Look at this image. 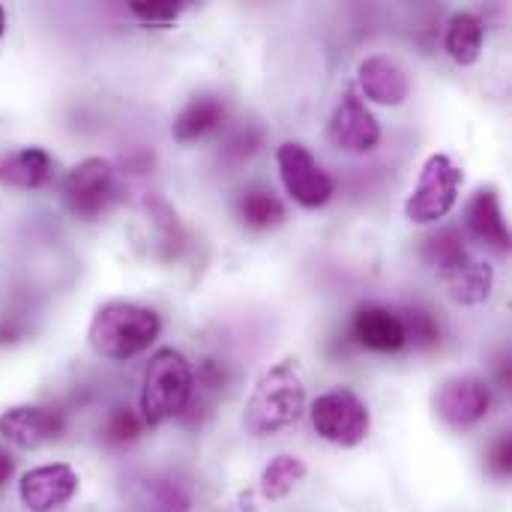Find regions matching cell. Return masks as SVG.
Returning a JSON list of instances; mask_svg holds the SVG:
<instances>
[{
    "instance_id": "1",
    "label": "cell",
    "mask_w": 512,
    "mask_h": 512,
    "mask_svg": "<svg viewBox=\"0 0 512 512\" xmlns=\"http://www.w3.org/2000/svg\"><path fill=\"white\" fill-rule=\"evenodd\" d=\"M303 414H306L303 378H300L294 360H282L258 378V384L246 402L243 426L255 438H270V435H279V432L297 426Z\"/></svg>"
},
{
    "instance_id": "2",
    "label": "cell",
    "mask_w": 512,
    "mask_h": 512,
    "mask_svg": "<svg viewBox=\"0 0 512 512\" xmlns=\"http://www.w3.org/2000/svg\"><path fill=\"white\" fill-rule=\"evenodd\" d=\"M159 330H162V318L153 309L126 300H111L99 306L96 315L90 318L87 342L93 354L123 363L144 354L159 339Z\"/></svg>"
},
{
    "instance_id": "3",
    "label": "cell",
    "mask_w": 512,
    "mask_h": 512,
    "mask_svg": "<svg viewBox=\"0 0 512 512\" xmlns=\"http://www.w3.org/2000/svg\"><path fill=\"white\" fill-rule=\"evenodd\" d=\"M192 396H195L192 363L174 348H159L150 357L141 381V423L162 426L174 417H183L186 408L192 405Z\"/></svg>"
},
{
    "instance_id": "4",
    "label": "cell",
    "mask_w": 512,
    "mask_h": 512,
    "mask_svg": "<svg viewBox=\"0 0 512 512\" xmlns=\"http://www.w3.org/2000/svg\"><path fill=\"white\" fill-rule=\"evenodd\" d=\"M462 183H465L462 168L447 153H432L423 162L414 192L405 201V216L414 225H432V222L444 219L456 207Z\"/></svg>"
},
{
    "instance_id": "5",
    "label": "cell",
    "mask_w": 512,
    "mask_h": 512,
    "mask_svg": "<svg viewBox=\"0 0 512 512\" xmlns=\"http://www.w3.org/2000/svg\"><path fill=\"white\" fill-rule=\"evenodd\" d=\"M309 417L315 432L336 447H357L369 438L372 429L366 402L345 387L318 396L309 408Z\"/></svg>"
},
{
    "instance_id": "6",
    "label": "cell",
    "mask_w": 512,
    "mask_h": 512,
    "mask_svg": "<svg viewBox=\"0 0 512 512\" xmlns=\"http://www.w3.org/2000/svg\"><path fill=\"white\" fill-rule=\"evenodd\" d=\"M276 165L285 192L306 210H318L333 198V177L321 168V162L297 141H285L276 150Z\"/></svg>"
},
{
    "instance_id": "7",
    "label": "cell",
    "mask_w": 512,
    "mask_h": 512,
    "mask_svg": "<svg viewBox=\"0 0 512 512\" xmlns=\"http://www.w3.org/2000/svg\"><path fill=\"white\" fill-rule=\"evenodd\" d=\"M63 195L75 219L96 222L114 195V168L102 156L81 159L63 180Z\"/></svg>"
},
{
    "instance_id": "8",
    "label": "cell",
    "mask_w": 512,
    "mask_h": 512,
    "mask_svg": "<svg viewBox=\"0 0 512 512\" xmlns=\"http://www.w3.org/2000/svg\"><path fill=\"white\" fill-rule=\"evenodd\" d=\"M327 135H330L333 147H339V150L369 153L381 144V123L357 93H345L339 99V105L333 108Z\"/></svg>"
},
{
    "instance_id": "9",
    "label": "cell",
    "mask_w": 512,
    "mask_h": 512,
    "mask_svg": "<svg viewBox=\"0 0 512 512\" xmlns=\"http://www.w3.org/2000/svg\"><path fill=\"white\" fill-rule=\"evenodd\" d=\"M492 408V390L477 375H456L438 387L435 411L450 426H474Z\"/></svg>"
},
{
    "instance_id": "10",
    "label": "cell",
    "mask_w": 512,
    "mask_h": 512,
    "mask_svg": "<svg viewBox=\"0 0 512 512\" xmlns=\"http://www.w3.org/2000/svg\"><path fill=\"white\" fill-rule=\"evenodd\" d=\"M78 492V474L63 465H39L33 471H27L18 483V498L24 504V510L30 512H51L63 504H69Z\"/></svg>"
},
{
    "instance_id": "11",
    "label": "cell",
    "mask_w": 512,
    "mask_h": 512,
    "mask_svg": "<svg viewBox=\"0 0 512 512\" xmlns=\"http://www.w3.org/2000/svg\"><path fill=\"white\" fill-rule=\"evenodd\" d=\"M63 432H66L63 414L42 405H15L0 414V435L21 450H36L42 444H51Z\"/></svg>"
},
{
    "instance_id": "12",
    "label": "cell",
    "mask_w": 512,
    "mask_h": 512,
    "mask_svg": "<svg viewBox=\"0 0 512 512\" xmlns=\"http://www.w3.org/2000/svg\"><path fill=\"white\" fill-rule=\"evenodd\" d=\"M465 228L486 249H495L501 255L510 252V228H507V219H504V210H501V198H498L495 189H480L468 201V207H465Z\"/></svg>"
},
{
    "instance_id": "13",
    "label": "cell",
    "mask_w": 512,
    "mask_h": 512,
    "mask_svg": "<svg viewBox=\"0 0 512 512\" xmlns=\"http://www.w3.org/2000/svg\"><path fill=\"white\" fill-rule=\"evenodd\" d=\"M357 78H360V87L366 93V99L378 102V105H402L411 93V81H408V72L384 57V54H375V57H366L360 66H357Z\"/></svg>"
},
{
    "instance_id": "14",
    "label": "cell",
    "mask_w": 512,
    "mask_h": 512,
    "mask_svg": "<svg viewBox=\"0 0 512 512\" xmlns=\"http://www.w3.org/2000/svg\"><path fill=\"white\" fill-rule=\"evenodd\" d=\"M354 339L378 354H393L408 345L402 318L387 306H360L354 315Z\"/></svg>"
},
{
    "instance_id": "15",
    "label": "cell",
    "mask_w": 512,
    "mask_h": 512,
    "mask_svg": "<svg viewBox=\"0 0 512 512\" xmlns=\"http://www.w3.org/2000/svg\"><path fill=\"white\" fill-rule=\"evenodd\" d=\"M54 174V159L42 147H21L0 159V183L15 189H42Z\"/></svg>"
},
{
    "instance_id": "16",
    "label": "cell",
    "mask_w": 512,
    "mask_h": 512,
    "mask_svg": "<svg viewBox=\"0 0 512 512\" xmlns=\"http://www.w3.org/2000/svg\"><path fill=\"white\" fill-rule=\"evenodd\" d=\"M225 117H228L225 102H222L219 96L204 93V96L189 99V102L180 108V114L174 117L171 132H174L177 141L189 144V141H198V138L210 135L213 129H219V126L225 123Z\"/></svg>"
},
{
    "instance_id": "17",
    "label": "cell",
    "mask_w": 512,
    "mask_h": 512,
    "mask_svg": "<svg viewBox=\"0 0 512 512\" xmlns=\"http://www.w3.org/2000/svg\"><path fill=\"white\" fill-rule=\"evenodd\" d=\"M447 282V291L456 303L462 306H477L483 300H489L492 294V282H495V273L489 264L477 261V258H468L462 267H456L453 273L444 276Z\"/></svg>"
},
{
    "instance_id": "18",
    "label": "cell",
    "mask_w": 512,
    "mask_h": 512,
    "mask_svg": "<svg viewBox=\"0 0 512 512\" xmlns=\"http://www.w3.org/2000/svg\"><path fill=\"white\" fill-rule=\"evenodd\" d=\"M420 258L426 261V267L447 276L456 267H462L471 255H468V246H465V234L459 228H441L438 234L423 240Z\"/></svg>"
},
{
    "instance_id": "19",
    "label": "cell",
    "mask_w": 512,
    "mask_h": 512,
    "mask_svg": "<svg viewBox=\"0 0 512 512\" xmlns=\"http://www.w3.org/2000/svg\"><path fill=\"white\" fill-rule=\"evenodd\" d=\"M483 21L471 12H459L450 18L447 24V51L450 57L459 63V66H474L480 60V51H483Z\"/></svg>"
},
{
    "instance_id": "20",
    "label": "cell",
    "mask_w": 512,
    "mask_h": 512,
    "mask_svg": "<svg viewBox=\"0 0 512 512\" xmlns=\"http://www.w3.org/2000/svg\"><path fill=\"white\" fill-rule=\"evenodd\" d=\"M306 480V462L297 456H276L261 474V495L267 501L288 498Z\"/></svg>"
},
{
    "instance_id": "21",
    "label": "cell",
    "mask_w": 512,
    "mask_h": 512,
    "mask_svg": "<svg viewBox=\"0 0 512 512\" xmlns=\"http://www.w3.org/2000/svg\"><path fill=\"white\" fill-rule=\"evenodd\" d=\"M237 213L240 219L255 228V231H270L276 225H282L285 219V204L273 195V192H264V189H252L240 198L237 204Z\"/></svg>"
},
{
    "instance_id": "22",
    "label": "cell",
    "mask_w": 512,
    "mask_h": 512,
    "mask_svg": "<svg viewBox=\"0 0 512 512\" xmlns=\"http://www.w3.org/2000/svg\"><path fill=\"white\" fill-rule=\"evenodd\" d=\"M147 501L156 512H189L192 510V495L180 480L171 477H156L147 480Z\"/></svg>"
},
{
    "instance_id": "23",
    "label": "cell",
    "mask_w": 512,
    "mask_h": 512,
    "mask_svg": "<svg viewBox=\"0 0 512 512\" xmlns=\"http://www.w3.org/2000/svg\"><path fill=\"white\" fill-rule=\"evenodd\" d=\"M147 213H150V222L156 228V237H159V246H165V258H174L180 243H183V228L177 222V213L162 201V198H147Z\"/></svg>"
},
{
    "instance_id": "24",
    "label": "cell",
    "mask_w": 512,
    "mask_h": 512,
    "mask_svg": "<svg viewBox=\"0 0 512 512\" xmlns=\"http://www.w3.org/2000/svg\"><path fill=\"white\" fill-rule=\"evenodd\" d=\"M399 318H402V327H405V342H414L417 348H435L441 342V327L426 309L414 306Z\"/></svg>"
},
{
    "instance_id": "25",
    "label": "cell",
    "mask_w": 512,
    "mask_h": 512,
    "mask_svg": "<svg viewBox=\"0 0 512 512\" xmlns=\"http://www.w3.org/2000/svg\"><path fill=\"white\" fill-rule=\"evenodd\" d=\"M138 435H141V417H138L135 411H129V408L111 411V417H108L105 426H102V438H105V444H111V447H126V444H132Z\"/></svg>"
},
{
    "instance_id": "26",
    "label": "cell",
    "mask_w": 512,
    "mask_h": 512,
    "mask_svg": "<svg viewBox=\"0 0 512 512\" xmlns=\"http://www.w3.org/2000/svg\"><path fill=\"white\" fill-rule=\"evenodd\" d=\"M186 3L180 0H132L129 3V12L141 21V24H174L180 15H183Z\"/></svg>"
},
{
    "instance_id": "27",
    "label": "cell",
    "mask_w": 512,
    "mask_h": 512,
    "mask_svg": "<svg viewBox=\"0 0 512 512\" xmlns=\"http://www.w3.org/2000/svg\"><path fill=\"white\" fill-rule=\"evenodd\" d=\"M258 144H261V129L243 126V129H237V132L228 135V141L222 144V156L231 159V162H240V159L252 156L258 150Z\"/></svg>"
},
{
    "instance_id": "28",
    "label": "cell",
    "mask_w": 512,
    "mask_h": 512,
    "mask_svg": "<svg viewBox=\"0 0 512 512\" xmlns=\"http://www.w3.org/2000/svg\"><path fill=\"white\" fill-rule=\"evenodd\" d=\"M486 465H489V471H492L495 477H510V468H512V441H510V435H504V438H498V441L492 444V450H489V459H486Z\"/></svg>"
},
{
    "instance_id": "29",
    "label": "cell",
    "mask_w": 512,
    "mask_h": 512,
    "mask_svg": "<svg viewBox=\"0 0 512 512\" xmlns=\"http://www.w3.org/2000/svg\"><path fill=\"white\" fill-rule=\"evenodd\" d=\"M12 474H15V459L6 450H0V489L12 480Z\"/></svg>"
},
{
    "instance_id": "30",
    "label": "cell",
    "mask_w": 512,
    "mask_h": 512,
    "mask_svg": "<svg viewBox=\"0 0 512 512\" xmlns=\"http://www.w3.org/2000/svg\"><path fill=\"white\" fill-rule=\"evenodd\" d=\"M6 33V12H3V6H0V36Z\"/></svg>"
}]
</instances>
